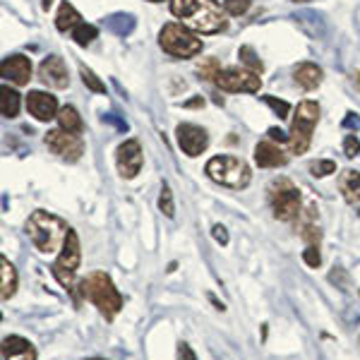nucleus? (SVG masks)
<instances>
[{"label":"nucleus","mask_w":360,"mask_h":360,"mask_svg":"<svg viewBox=\"0 0 360 360\" xmlns=\"http://www.w3.org/2000/svg\"><path fill=\"white\" fill-rule=\"evenodd\" d=\"M171 13L200 34H219L229 29L226 10H221L217 0H171Z\"/></svg>","instance_id":"f257e3e1"},{"label":"nucleus","mask_w":360,"mask_h":360,"mask_svg":"<svg viewBox=\"0 0 360 360\" xmlns=\"http://www.w3.org/2000/svg\"><path fill=\"white\" fill-rule=\"evenodd\" d=\"M77 293L82 300L94 305L106 322H113L125 305L123 295H120V291L113 283V278L108 276L106 271H89L84 278H79Z\"/></svg>","instance_id":"f03ea898"},{"label":"nucleus","mask_w":360,"mask_h":360,"mask_svg":"<svg viewBox=\"0 0 360 360\" xmlns=\"http://www.w3.org/2000/svg\"><path fill=\"white\" fill-rule=\"evenodd\" d=\"M25 231L34 248L41 255H53L65 245V238L70 233V226L65 219L56 217V214L46 212V209H37L32 217L27 219Z\"/></svg>","instance_id":"7ed1b4c3"},{"label":"nucleus","mask_w":360,"mask_h":360,"mask_svg":"<svg viewBox=\"0 0 360 360\" xmlns=\"http://www.w3.org/2000/svg\"><path fill=\"white\" fill-rule=\"evenodd\" d=\"M205 173L214 183L224 185L231 190H245L252 180V171L245 164V159L233 154H221V156H212L205 166Z\"/></svg>","instance_id":"20e7f679"},{"label":"nucleus","mask_w":360,"mask_h":360,"mask_svg":"<svg viewBox=\"0 0 360 360\" xmlns=\"http://www.w3.org/2000/svg\"><path fill=\"white\" fill-rule=\"evenodd\" d=\"M269 193V207L271 214L278 221H295L303 212V200H300V190L293 185L291 178L286 176H278L269 183L266 188Z\"/></svg>","instance_id":"39448f33"},{"label":"nucleus","mask_w":360,"mask_h":360,"mask_svg":"<svg viewBox=\"0 0 360 360\" xmlns=\"http://www.w3.org/2000/svg\"><path fill=\"white\" fill-rule=\"evenodd\" d=\"M159 46L171 58H195L202 53V39H197L190 27L178 22L164 25L159 34Z\"/></svg>","instance_id":"423d86ee"},{"label":"nucleus","mask_w":360,"mask_h":360,"mask_svg":"<svg viewBox=\"0 0 360 360\" xmlns=\"http://www.w3.org/2000/svg\"><path fill=\"white\" fill-rule=\"evenodd\" d=\"M319 120V106L315 101H300L295 108L291 132H288V149L291 154H305L310 149L312 132Z\"/></svg>","instance_id":"0eeeda50"},{"label":"nucleus","mask_w":360,"mask_h":360,"mask_svg":"<svg viewBox=\"0 0 360 360\" xmlns=\"http://www.w3.org/2000/svg\"><path fill=\"white\" fill-rule=\"evenodd\" d=\"M79 262H82V245H79V236H77V231L70 229V233L65 238V245H63L60 255H58V259L53 262V266H51L56 281L60 283L65 291H77V288H75V276H77Z\"/></svg>","instance_id":"6e6552de"},{"label":"nucleus","mask_w":360,"mask_h":360,"mask_svg":"<svg viewBox=\"0 0 360 360\" xmlns=\"http://www.w3.org/2000/svg\"><path fill=\"white\" fill-rule=\"evenodd\" d=\"M214 84L221 91H231V94H238V91L257 94L262 89V77H259V72H252L248 68H221Z\"/></svg>","instance_id":"1a4fd4ad"},{"label":"nucleus","mask_w":360,"mask_h":360,"mask_svg":"<svg viewBox=\"0 0 360 360\" xmlns=\"http://www.w3.org/2000/svg\"><path fill=\"white\" fill-rule=\"evenodd\" d=\"M44 142L56 156H60L63 161H70V164L79 161V159H82V154H84L82 135H75V132H68V130H63V127L46 132Z\"/></svg>","instance_id":"9d476101"},{"label":"nucleus","mask_w":360,"mask_h":360,"mask_svg":"<svg viewBox=\"0 0 360 360\" xmlns=\"http://www.w3.org/2000/svg\"><path fill=\"white\" fill-rule=\"evenodd\" d=\"M176 135H178V144H180V149H183V154L190 156V159L200 156L209 147V135L205 127H200V125L180 123L176 127Z\"/></svg>","instance_id":"9b49d317"},{"label":"nucleus","mask_w":360,"mask_h":360,"mask_svg":"<svg viewBox=\"0 0 360 360\" xmlns=\"http://www.w3.org/2000/svg\"><path fill=\"white\" fill-rule=\"evenodd\" d=\"M115 161H118V173L125 180H132L142 171V147L137 139H125L115 152Z\"/></svg>","instance_id":"f8f14e48"},{"label":"nucleus","mask_w":360,"mask_h":360,"mask_svg":"<svg viewBox=\"0 0 360 360\" xmlns=\"http://www.w3.org/2000/svg\"><path fill=\"white\" fill-rule=\"evenodd\" d=\"M27 111L39 120V123H49V120L58 118V98L49 91L34 89L27 94Z\"/></svg>","instance_id":"ddd939ff"},{"label":"nucleus","mask_w":360,"mask_h":360,"mask_svg":"<svg viewBox=\"0 0 360 360\" xmlns=\"http://www.w3.org/2000/svg\"><path fill=\"white\" fill-rule=\"evenodd\" d=\"M39 79H41L46 86H51V89H65L70 84L65 60H63L60 56L44 58V63L39 65Z\"/></svg>","instance_id":"4468645a"},{"label":"nucleus","mask_w":360,"mask_h":360,"mask_svg":"<svg viewBox=\"0 0 360 360\" xmlns=\"http://www.w3.org/2000/svg\"><path fill=\"white\" fill-rule=\"evenodd\" d=\"M0 72L8 82H13L17 86H25L32 79V60L22 53H13L8 58H3L0 63Z\"/></svg>","instance_id":"2eb2a0df"},{"label":"nucleus","mask_w":360,"mask_h":360,"mask_svg":"<svg viewBox=\"0 0 360 360\" xmlns=\"http://www.w3.org/2000/svg\"><path fill=\"white\" fill-rule=\"evenodd\" d=\"M255 164L259 168H281L288 164V154L274 142H257L255 147Z\"/></svg>","instance_id":"dca6fc26"},{"label":"nucleus","mask_w":360,"mask_h":360,"mask_svg":"<svg viewBox=\"0 0 360 360\" xmlns=\"http://www.w3.org/2000/svg\"><path fill=\"white\" fill-rule=\"evenodd\" d=\"M3 360H37V348L25 336H5L3 339Z\"/></svg>","instance_id":"f3484780"},{"label":"nucleus","mask_w":360,"mask_h":360,"mask_svg":"<svg viewBox=\"0 0 360 360\" xmlns=\"http://www.w3.org/2000/svg\"><path fill=\"white\" fill-rule=\"evenodd\" d=\"M339 190H341V195H344L346 205L360 207V171L346 168L339 176Z\"/></svg>","instance_id":"a211bd4d"},{"label":"nucleus","mask_w":360,"mask_h":360,"mask_svg":"<svg viewBox=\"0 0 360 360\" xmlns=\"http://www.w3.org/2000/svg\"><path fill=\"white\" fill-rule=\"evenodd\" d=\"M322 77H324L322 68H317L315 63H300V65L293 70V79H295V84L303 86L305 91L317 89V86L322 84Z\"/></svg>","instance_id":"6ab92c4d"},{"label":"nucleus","mask_w":360,"mask_h":360,"mask_svg":"<svg viewBox=\"0 0 360 360\" xmlns=\"http://www.w3.org/2000/svg\"><path fill=\"white\" fill-rule=\"evenodd\" d=\"M15 293H17V269L3 255L0 257V298H3V303H8Z\"/></svg>","instance_id":"aec40b11"},{"label":"nucleus","mask_w":360,"mask_h":360,"mask_svg":"<svg viewBox=\"0 0 360 360\" xmlns=\"http://www.w3.org/2000/svg\"><path fill=\"white\" fill-rule=\"evenodd\" d=\"M58 125L68 132H75V135H82V130H84V120L75 106H63L60 111H58Z\"/></svg>","instance_id":"412c9836"},{"label":"nucleus","mask_w":360,"mask_h":360,"mask_svg":"<svg viewBox=\"0 0 360 360\" xmlns=\"http://www.w3.org/2000/svg\"><path fill=\"white\" fill-rule=\"evenodd\" d=\"M20 106H22V96L17 94V89L3 84V89H0V113H3L5 118H17Z\"/></svg>","instance_id":"4be33fe9"},{"label":"nucleus","mask_w":360,"mask_h":360,"mask_svg":"<svg viewBox=\"0 0 360 360\" xmlns=\"http://www.w3.org/2000/svg\"><path fill=\"white\" fill-rule=\"evenodd\" d=\"M82 22V17L79 13L75 10V5H70L68 0L65 3H60V8H58V15H56V27L58 32H72L75 27Z\"/></svg>","instance_id":"5701e85b"},{"label":"nucleus","mask_w":360,"mask_h":360,"mask_svg":"<svg viewBox=\"0 0 360 360\" xmlns=\"http://www.w3.org/2000/svg\"><path fill=\"white\" fill-rule=\"evenodd\" d=\"M96 37H98V29L94 25H86V22H79V25L72 29V41L77 46H82V49L94 44Z\"/></svg>","instance_id":"b1692460"},{"label":"nucleus","mask_w":360,"mask_h":360,"mask_svg":"<svg viewBox=\"0 0 360 360\" xmlns=\"http://www.w3.org/2000/svg\"><path fill=\"white\" fill-rule=\"evenodd\" d=\"M106 27L118 34V37H125V34H130L132 29H135V17L132 15H113L106 20Z\"/></svg>","instance_id":"393cba45"},{"label":"nucleus","mask_w":360,"mask_h":360,"mask_svg":"<svg viewBox=\"0 0 360 360\" xmlns=\"http://www.w3.org/2000/svg\"><path fill=\"white\" fill-rule=\"evenodd\" d=\"M159 212L164 214V217H168V219L176 217V200H173V190H171V185H168V183L161 185V195H159Z\"/></svg>","instance_id":"a878e982"},{"label":"nucleus","mask_w":360,"mask_h":360,"mask_svg":"<svg viewBox=\"0 0 360 360\" xmlns=\"http://www.w3.org/2000/svg\"><path fill=\"white\" fill-rule=\"evenodd\" d=\"M79 77H82V82L89 91H94V94H106V84L96 77L94 70H89L86 65H79Z\"/></svg>","instance_id":"bb28decb"},{"label":"nucleus","mask_w":360,"mask_h":360,"mask_svg":"<svg viewBox=\"0 0 360 360\" xmlns=\"http://www.w3.org/2000/svg\"><path fill=\"white\" fill-rule=\"evenodd\" d=\"M238 58H240L243 65H245L248 70H252V72H262V70H264V63L259 60L257 53H255L250 46H240V51H238Z\"/></svg>","instance_id":"cd10ccee"},{"label":"nucleus","mask_w":360,"mask_h":360,"mask_svg":"<svg viewBox=\"0 0 360 360\" xmlns=\"http://www.w3.org/2000/svg\"><path fill=\"white\" fill-rule=\"evenodd\" d=\"M219 70H221V65H219L217 58H207V60L200 63V68H197V75H200V79H205V82H214L219 75Z\"/></svg>","instance_id":"c85d7f7f"},{"label":"nucleus","mask_w":360,"mask_h":360,"mask_svg":"<svg viewBox=\"0 0 360 360\" xmlns=\"http://www.w3.org/2000/svg\"><path fill=\"white\" fill-rule=\"evenodd\" d=\"M307 171H310L315 178H327V176H332V173H336V161H332V159L312 161V164L307 166Z\"/></svg>","instance_id":"c756f323"},{"label":"nucleus","mask_w":360,"mask_h":360,"mask_svg":"<svg viewBox=\"0 0 360 360\" xmlns=\"http://www.w3.org/2000/svg\"><path fill=\"white\" fill-rule=\"evenodd\" d=\"M262 101L266 103V106L274 111L278 118H288V113H291V103L288 101H281V98H276V96H262Z\"/></svg>","instance_id":"7c9ffc66"},{"label":"nucleus","mask_w":360,"mask_h":360,"mask_svg":"<svg viewBox=\"0 0 360 360\" xmlns=\"http://www.w3.org/2000/svg\"><path fill=\"white\" fill-rule=\"evenodd\" d=\"M252 5V0H224V10L229 13L231 17H240L245 15Z\"/></svg>","instance_id":"2f4dec72"},{"label":"nucleus","mask_w":360,"mask_h":360,"mask_svg":"<svg viewBox=\"0 0 360 360\" xmlns=\"http://www.w3.org/2000/svg\"><path fill=\"white\" fill-rule=\"evenodd\" d=\"M303 262L310 266V269H317L322 264V255H319V245H305L303 250Z\"/></svg>","instance_id":"473e14b6"},{"label":"nucleus","mask_w":360,"mask_h":360,"mask_svg":"<svg viewBox=\"0 0 360 360\" xmlns=\"http://www.w3.org/2000/svg\"><path fill=\"white\" fill-rule=\"evenodd\" d=\"M344 154H346V159H356L360 154V139L356 135L344 137Z\"/></svg>","instance_id":"72a5a7b5"},{"label":"nucleus","mask_w":360,"mask_h":360,"mask_svg":"<svg viewBox=\"0 0 360 360\" xmlns=\"http://www.w3.org/2000/svg\"><path fill=\"white\" fill-rule=\"evenodd\" d=\"M212 236H214V240H217V243H221V245H229V231H226V226L217 224L212 229Z\"/></svg>","instance_id":"f704fd0d"},{"label":"nucleus","mask_w":360,"mask_h":360,"mask_svg":"<svg viewBox=\"0 0 360 360\" xmlns=\"http://www.w3.org/2000/svg\"><path fill=\"white\" fill-rule=\"evenodd\" d=\"M178 360H197L195 351L190 348V344H185V341L178 344Z\"/></svg>","instance_id":"c9c22d12"},{"label":"nucleus","mask_w":360,"mask_h":360,"mask_svg":"<svg viewBox=\"0 0 360 360\" xmlns=\"http://www.w3.org/2000/svg\"><path fill=\"white\" fill-rule=\"evenodd\" d=\"M266 135H269L271 142H278V144L286 142L288 144V135L283 130H278V127H269V130H266Z\"/></svg>","instance_id":"e433bc0d"},{"label":"nucleus","mask_w":360,"mask_h":360,"mask_svg":"<svg viewBox=\"0 0 360 360\" xmlns=\"http://www.w3.org/2000/svg\"><path fill=\"white\" fill-rule=\"evenodd\" d=\"M103 123H113L118 130L127 132V123H125V120H120V118H115V115H103Z\"/></svg>","instance_id":"4c0bfd02"},{"label":"nucleus","mask_w":360,"mask_h":360,"mask_svg":"<svg viewBox=\"0 0 360 360\" xmlns=\"http://www.w3.org/2000/svg\"><path fill=\"white\" fill-rule=\"evenodd\" d=\"M200 106H205V98L202 96H195V98H190V101L183 103V108H200Z\"/></svg>","instance_id":"58836bf2"},{"label":"nucleus","mask_w":360,"mask_h":360,"mask_svg":"<svg viewBox=\"0 0 360 360\" xmlns=\"http://www.w3.org/2000/svg\"><path fill=\"white\" fill-rule=\"evenodd\" d=\"M344 127H360V118L356 113H348L346 120H344Z\"/></svg>","instance_id":"ea45409f"},{"label":"nucleus","mask_w":360,"mask_h":360,"mask_svg":"<svg viewBox=\"0 0 360 360\" xmlns=\"http://www.w3.org/2000/svg\"><path fill=\"white\" fill-rule=\"evenodd\" d=\"M209 300H212V303H214V305H217V310H221V312L226 310V305H224V303H219V300H217V298H214V295H209Z\"/></svg>","instance_id":"a19ab883"},{"label":"nucleus","mask_w":360,"mask_h":360,"mask_svg":"<svg viewBox=\"0 0 360 360\" xmlns=\"http://www.w3.org/2000/svg\"><path fill=\"white\" fill-rule=\"evenodd\" d=\"M51 3H53V0H44V8L49 10V8H51Z\"/></svg>","instance_id":"79ce46f5"},{"label":"nucleus","mask_w":360,"mask_h":360,"mask_svg":"<svg viewBox=\"0 0 360 360\" xmlns=\"http://www.w3.org/2000/svg\"><path fill=\"white\" fill-rule=\"evenodd\" d=\"M353 79H356V82L360 84V72H356V75H353Z\"/></svg>","instance_id":"37998d69"},{"label":"nucleus","mask_w":360,"mask_h":360,"mask_svg":"<svg viewBox=\"0 0 360 360\" xmlns=\"http://www.w3.org/2000/svg\"><path fill=\"white\" fill-rule=\"evenodd\" d=\"M149 3H164V0H149Z\"/></svg>","instance_id":"c03bdc74"},{"label":"nucleus","mask_w":360,"mask_h":360,"mask_svg":"<svg viewBox=\"0 0 360 360\" xmlns=\"http://www.w3.org/2000/svg\"><path fill=\"white\" fill-rule=\"evenodd\" d=\"M293 3H307V0H293Z\"/></svg>","instance_id":"a18cd8bd"},{"label":"nucleus","mask_w":360,"mask_h":360,"mask_svg":"<svg viewBox=\"0 0 360 360\" xmlns=\"http://www.w3.org/2000/svg\"><path fill=\"white\" fill-rule=\"evenodd\" d=\"M86 360H103V358H86Z\"/></svg>","instance_id":"49530a36"},{"label":"nucleus","mask_w":360,"mask_h":360,"mask_svg":"<svg viewBox=\"0 0 360 360\" xmlns=\"http://www.w3.org/2000/svg\"><path fill=\"white\" fill-rule=\"evenodd\" d=\"M358 214H360V212H358Z\"/></svg>","instance_id":"de8ad7c7"}]
</instances>
